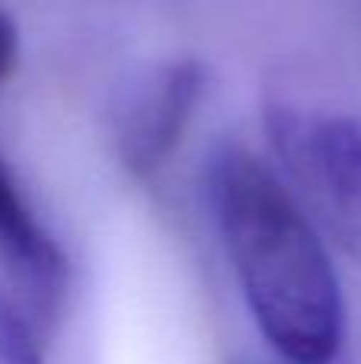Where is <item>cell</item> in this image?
<instances>
[{"label": "cell", "mask_w": 361, "mask_h": 364, "mask_svg": "<svg viewBox=\"0 0 361 364\" xmlns=\"http://www.w3.org/2000/svg\"><path fill=\"white\" fill-rule=\"evenodd\" d=\"M205 68L192 58L147 74L115 115V154L131 176L147 179L176 154L205 93Z\"/></svg>", "instance_id": "3"}, {"label": "cell", "mask_w": 361, "mask_h": 364, "mask_svg": "<svg viewBox=\"0 0 361 364\" xmlns=\"http://www.w3.org/2000/svg\"><path fill=\"white\" fill-rule=\"evenodd\" d=\"M0 262L4 275L29 297L38 314H55L68 288V259L29 208L4 154H0Z\"/></svg>", "instance_id": "4"}, {"label": "cell", "mask_w": 361, "mask_h": 364, "mask_svg": "<svg viewBox=\"0 0 361 364\" xmlns=\"http://www.w3.org/2000/svg\"><path fill=\"white\" fill-rule=\"evenodd\" d=\"M266 134L301 208L361 265V119L272 102Z\"/></svg>", "instance_id": "2"}, {"label": "cell", "mask_w": 361, "mask_h": 364, "mask_svg": "<svg viewBox=\"0 0 361 364\" xmlns=\"http://www.w3.org/2000/svg\"><path fill=\"white\" fill-rule=\"evenodd\" d=\"M19 64V32L13 26V19L0 10V83H6L16 74Z\"/></svg>", "instance_id": "6"}, {"label": "cell", "mask_w": 361, "mask_h": 364, "mask_svg": "<svg viewBox=\"0 0 361 364\" xmlns=\"http://www.w3.org/2000/svg\"><path fill=\"white\" fill-rule=\"evenodd\" d=\"M0 364H48L42 314L6 275H0Z\"/></svg>", "instance_id": "5"}, {"label": "cell", "mask_w": 361, "mask_h": 364, "mask_svg": "<svg viewBox=\"0 0 361 364\" xmlns=\"http://www.w3.org/2000/svg\"><path fill=\"white\" fill-rule=\"evenodd\" d=\"M205 192L256 329L288 364H333L349 310L326 237L272 166L237 144L215 151Z\"/></svg>", "instance_id": "1"}]
</instances>
